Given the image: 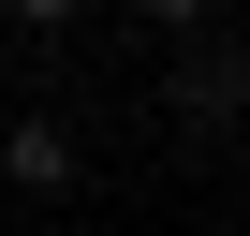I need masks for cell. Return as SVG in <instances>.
I'll use <instances>...</instances> for the list:
<instances>
[{"mask_svg": "<svg viewBox=\"0 0 250 236\" xmlns=\"http://www.w3.org/2000/svg\"><path fill=\"white\" fill-rule=\"evenodd\" d=\"M0 177L15 192H74V133L59 118H15V133H0Z\"/></svg>", "mask_w": 250, "mask_h": 236, "instance_id": "cell-1", "label": "cell"}]
</instances>
